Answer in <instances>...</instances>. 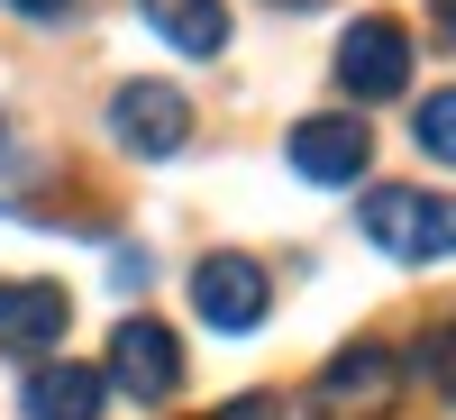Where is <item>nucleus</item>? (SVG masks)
Listing matches in <instances>:
<instances>
[{"instance_id": "obj_3", "label": "nucleus", "mask_w": 456, "mask_h": 420, "mask_svg": "<svg viewBox=\"0 0 456 420\" xmlns=\"http://www.w3.org/2000/svg\"><path fill=\"white\" fill-rule=\"evenodd\" d=\"M283 165H292L301 183H320V193H338V183H356V174L374 165V128L347 119V110H320V119H301V128H292Z\"/></svg>"}, {"instance_id": "obj_10", "label": "nucleus", "mask_w": 456, "mask_h": 420, "mask_svg": "<svg viewBox=\"0 0 456 420\" xmlns=\"http://www.w3.org/2000/svg\"><path fill=\"white\" fill-rule=\"evenodd\" d=\"M146 28H156L174 55L210 64V55L228 46V0H146Z\"/></svg>"}, {"instance_id": "obj_16", "label": "nucleus", "mask_w": 456, "mask_h": 420, "mask_svg": "<svg viewBox=\"0 0 456 420\" xmlns=\"http://www.w3.org/2000/svg\"><path fill=\"white\" fill-rule=\"evenodd\" d=\"M274 10H320V0H274Z\"/></svg>"}, {"instance_id": "obj_1", "label": "nucleus", "mask_w": 456, "mask_h": 420, "mask_svg": "<svg viewBox=\"0 0 456 420\" xmlns=\"http://www.w3.org/2000/svg\"><path fill=\"white\" fill-rule=\"evenodd\" d=\"M365 238L393 265H438L456 256V193H411V183H374L365 193Z\"/></svg>"}, {"instance_id": "obj_8", "label": "nucleus", "mask_w": 456, "mask_h": 420, "mask_svg": "<svg viewBox=\"0 0 456 420\" xmlns=\"http://www.w3.org/2000/svg\"><path fill=\"white\" fill-rule=\"evenodd\" d=\"M393 384H402L393 348H384V338H356V348H338V357L320 366L311 402H320V411H384V402H393Z\"/></svg>"}, {"instance_id": "obj_2", "label": "nucleus", "mask_w": 456, "mask_h": 420, "mask_svg": "<svg viewBox=\"0 0 456 420\" xmlns=\"http://www.w3.org/2000/svg\"><path fill=\"white\" fill-rule=\"evenodd\" d=\"M101 384H119L137 402H174L183 393V348L165 320H119L110 329V357H101Z\"/></svg>"}, {"instance_id": "obj_4", "label": "nucleus", "mask_w": 456, "mask_h": 420, "mask_svg": "<svg viewBox=\"0 0 456 420\" xmlns=\"http://www.w3.org/2000/svg\"><path fill=\"white\" fill-rule=\"evenodd\" d=\"M192 311H201L219 338H247L265 311H274V284H265L256 256H201V275H192Z\"/></svg>"}, {"instance_id": "obj_11", "label": "nucleus", "mask_w": 456, "mask_h": 420, "mask_svg": "<svg viewBox=\"0 0 456 420\" xmlns=\"http://www.w3.org/2000/svg\"><path fill=\"white\" fill-rule=\"evenodd\" d=\"M411 137H420V156H429V165H456V92H429V101H420V119H411Z\"/></svg>"}, {"instance_id": "obj_14", "label": "nucleus", "mask_w": 456, "mask_h": 420, "mask_svg": "<svg viewBox=\"0 0 456 420\" xmlns=\"http://www.w3.org/2000/svg\"><path fill=\"white\" fill-rule=\"evenodd\" d=\"M10 10H19V19H64L73 0H10Z\"/></svg>"}, {"instance_id": "obj_5", "label": "nucleus", "mask_w": 456, "mask_h": 420, "mask_svg": "<svg viewBox=\"0 0 456 420\" xmlns=\"http://www.w3.org/2000/svg\"><path fill=\"white\" fill-rule=\"evenodd\" d=\"M338 83H347L356 101L411 92V37H402V19H356L347 37H338Z\"/></svg>"}, {"instance_id": "obj_13", "label": "nucleus", "mask_w": 456, "mask_h": 420, "mask_svg": "<svg viewBox=\"0 0 456 420\" xmlns=\"http://www.w3.org/2000/svg\"><path fill=\"white\" fill-rule=\"evenodd\" d=\"M210 420H292V411H283V393H238L228 411H210Z\"/></svg>"}, {"instance_id": "obj_6", "label": "nucleus", "mask_w": 456, "mask_h": 420, "mask_svg": "<svg viewBox=\"0 0 456 420\" xmlns=\"http://www.w3.org/2000/svg\"><path fill=\"white\" fill-rule=\"evenodd\" d=\"M64 329H73V292L64 284H46V275L0 284V357H46Z\"/></svg>"}, {"instance_id": "obj_7", "label": "nucleus", "mask_w": 456, "mask_h": 420, "mask_svg": "<svg viewBox=\"0 0 456 420\" xmlns=\"http://www.w3.org/2000/svg\"><path fill=\"white\" fill-rule=\"evenodd\" d=\"M110 119H119V146H137V156H183L192 146V101L174 83H128L110 101Z\"/></svg>"}, {"instance_id": "obj_9", "label": "nucleus", "mask_w": 456, "mask_h": 420, "mask_svg": "<svg viewBox=\"0 0 456 420\" xmlns=\"http://www.w3.org/2000/svg\"><path fill=\"white\" fill-rule=\"evenodd\" d=\"M101 393H110L101 366H64L55 357V366H37L28 384H19V411L28 420H101Z\"/></svg>"}, {"instance_id": "obj_15", "label": "nucleus", "mask_w": 456, "mask_h": 420, "mask_svg": "<svg viewBox=\"0 0 456 420\" xmlns=\"http://www.w3.org/2000/svg\"><path fill=\"white\" fill-rule=\"evenodd\" d=\"M438 19H447V37H456V0H438Z\"/></svg>"}, {"instance_id": "obj_17", "label": "nucleus", "mask_w": 456, "mask_h": 420, "mask_svg": "<svg viewBox=\"0 0 456 420\" xmlns=\"http://www.w3.org/2000/svg\"><path fill=\"white\" fill-rule=\"evenodd\" d=\"M0 174H10V128H0Z\"/></svg>"}, {"instance_id": "obj_12", "label": "nucleus", "mask_w": 456, "mask_h": 420, "mask_svg": "<svg viewBox=\"0 0 456 420\" xmlns=\"http://www.w3.org/2000/svg\"><path fill=\"white\" fill-rule=\"evenodd\" d=\"M420 375H429V393H438V402H456V320L420 348Z\"/></svg>"}]
</instances>
